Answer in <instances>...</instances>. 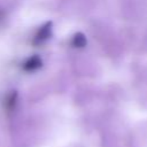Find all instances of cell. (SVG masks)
<instances>
[{"mask_svg":"<svg viewBox=\"0 0 147 147\" xmlns=\"http://www.w3.org/2000/svg\"><path fill=\"white\" fill-rule=\"evenodd\" d=\"M51 36H52V22H47L37 31L32 42L33 45H41L46 40H48Z\"/></svg>","mask_w":147,"mask_h":147,"instance_id":"obj_1","label":"cell"},{"mask_svg":"<svg viewBox=\"0 0 147 147\" xmlns=\"http://www.w3.org/2000/svg\"><path fill=\"white\" fill-rule=\"evenodd\" d=\"M41 64H42V62H41L40 57L37 56V55H34V56L29 57V59L23 63V69H24L25 71H34V70L39 69V68L41 67Z\"/></svg>","mask_w":147,"mask_h":147,"instance_id":"obj_2","label":"cell"},{"mask_svg":"<svg viewBox=\"0 0 147 147\" xmlns=\"http://www.w3.org/2000/svg\"><path fill=\"white\" fill-rule=\"evenodd\" d=\"M71 45L74 47H77V48H82L86 45V38L83 33H76L74 37H72V40H71Z\"/></svg>","mask_w":147,"mask_h":147,"instance_id":"obj_3","label":"cell"}]
</instances>
